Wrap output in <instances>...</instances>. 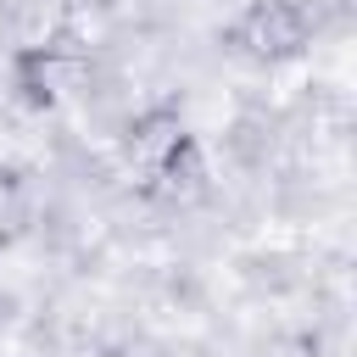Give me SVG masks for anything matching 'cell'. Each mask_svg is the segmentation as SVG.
I'll use <instances>...</instances> for the list:
<instances>
[{
    "mask_svg": "<svg viewBox=\"0 0 357 357\" xmlns=\"http://www.w3.org/2000/svg\"><path fill=\"white\" fill-rule=\"evenodd\" d=\"M151 195H162V201H178V206H195V201H206L212 195V173H206V145L195 139V134H184L178 145H173V156L151 173Z\"/></svg>",
    "mask_w": 357,
    "mask_h": 357,
    "instance_id": "3957f363",
    "label": "cell"
},
{
    "mask_svg": "<svg viewBox=\"0 0 357 357\" xmlns=\"http://www.w3.org/2000/svg\"><path fill=\"white\" fill-rule=\"evenodd\" d=\"M89 78H95L89 56H78L67 39L45 45V50H17V89H22L33 106H56V100L78 95Z\"/></svg>",
    "mask_w": 357,
    "mask_h": 357,
    "instance_id": "7a4b0ae2",
    "label": "cell"
},
{
    "mask_svg": "<svg viewBox=\"0 0 357 357\" xmlns=\"http://www.w3.org/2000/svg\"><path fill=\"white\" fill-rule=\"evenodd\" d=\"M251 61H268V67H284V61H301L307 39H312V17L307 6L296 0H251L229 33Z\"/></svg>",
    "mask_w": 357,
    "mask_h": 357,
    "instance_id": "6da1fadb",
    "label": "cell"
},
{
    "mask_svg": "<svg viewBox=\"0 0 357 357\" xmlns=\"http://www.w3.org/2000/svg\"><path fill=\"white\" fill-rule=\"evenodd\" d=\"M100 357H134V351H128V346H106Z\"/></svg>",
    "mask_w": 357,
    "mask_h": 357,
    "instance_id": "277c9868",
    "label": "cell"
}]
</instances>
